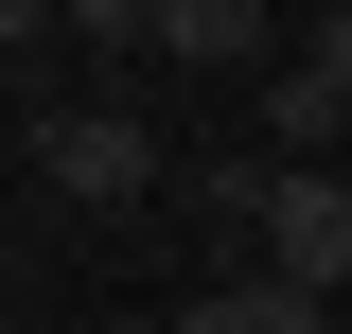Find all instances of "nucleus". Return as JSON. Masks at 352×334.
Here are the masks:
<instances>
[{
    "instance_id": "1",
    "label": "nucleus",
    "mask_w": 352,
    "mask_h": 334,
    "mask_svg": "<svg viewBox=\"0 0 352 334\" xmlns=\"http://www.w3.org/2000/svg\"><path fill=\"white\" fill-rule=\"evenodd\" d=\"M36 194L141 211V194H159V124H141V106H53V124H36Z\"/></svg>"
},
{
    "instance_id": "6",
    "label": "nucleus",
    "mask_w": 352,
    "mask_h": 334,
    "mask_svg": "<svg viewBox=\"0 0 352 334\" xmlns=\"http://www.w3.org/2000/svg\"><path fill=\"white\" fill-rule=\"evenodd\" d=\"M176 211H229V229H264V211H282V176H264V159H176Z\"/></svg>"
},
{
    "instance_id": "8",
    "label": "nucleus",
    "mask_w": 352,
    "mask_h": 334,
    "mask_svg": "<svg viewBox=\"0 0 352 334\" xmlns=\"http://www.w3.org/2000/svg\"><path fill=\"white\" fill-rule=\"evenodd\" d=\"M106 334H124V317H106Z\"/></svg>"
},
{
    "instance_id": "5",
    "label": "nucleus",
    "mask_w": 352,
    "mask_h": 334,
    "mask_svg": "<svg viewBox=\"0 0 352 334\" xmlns=\"http://www.w3.org/2000/svg\"><path fill=\"white\" fill-rule=\"evenodd\" d=\"M264 124L300 141V176H335V124H352V88H335V71H317V53H300V71L264 88Z\"/></svg>"
},
{
    "instance_id": "2",
    "label": "nucleus",
    "mask_w": 352,
    "mask_h": 334,
    "mask_svg": "<svg viewBox=\"0 0 352 334\" xmlns=\"http://www.w3.org/2000/svg\"><path fill=\"white\" fill-rule=\"evenodd\" d=\"M264 282L317 299V317L352 299V176H282V211H264Z\"/></svg>"
},
{
    "instance_id": "3",
    "label": "nucleus",
    "mask_w": 352,
    "mask_h": 334,
    "mask_svg": "<svg viewBox=\"0 0 352 334\" xmlns=\"http://www.w3.org/2000/svg\"><path fill=\"white\" fill-rule=\"evenodd\" d=\"M159 53H176V71H264L282 18H264V0H159Z\"/></svg>"
},
{
    "instance_id": "4",
    "label": "nucleus",
    "mask_w": 352,
    "mask_h": 334,
    "mask_svg": "<svg viewBox=\"0 0 352 334\" xmlns=\"http://www.w3.org/2000/svg\"><path fill=\"white\" fill-rule=\"evenodd\" d=\"M159 334H335L317 299H282V282H212V299H176Z\"/></svg>"
},
{
    "instance_id": "7",
    "label": "nucleus",
    "mask_w": 352,
    "mask_h": 334,
    "mask_svg": "<svg viewBox=\"0 0 352 334\" xmlns=\"http://www.w3.org/2000/svg\"><path fill=\"white\" fill-rule=\"evenodd\" d=\"M317 71H335V88H352V0H335V18H317Z\"/></svg>"
}]
</instances>
